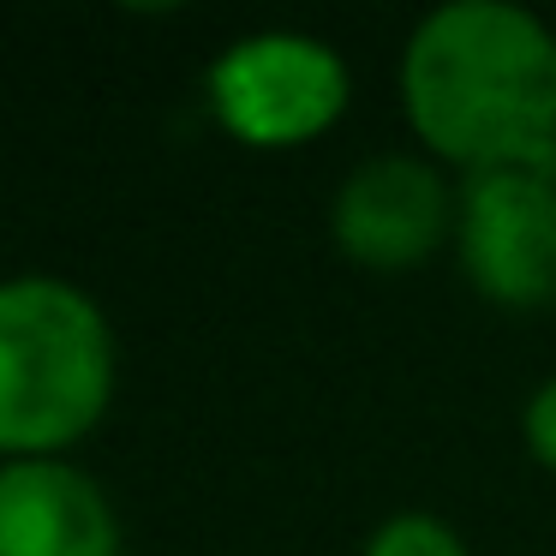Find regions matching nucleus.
<instances>
[{"label":"nucleus","instance_id":"obj_1","mask_svg":"<svg viewBox=\"0 0 556 556\" xmlns=\"http://www.w3.org/2000/svg\"><path fill=\"white\" fill-rule=\"evenodd\" d=\"M401 114L460 174L556 168V30L515 0H448L401 49Z\"/></svg>","mask_w":556,"mask_h":556},{"label":"nucleus","instance_id":"obj_2","mask_svg":"<svg viewBox=\"0 0 556 556\" xmlns=\"http://www.w3.org/2000/svg\"><path fill=\"white\" fill-rule=\"evenodd\" d=\"M109 407V312L66 276H0V460H66Z\"/></svg>","mask_w":556,"mask_h":556},{"label":"nucleus","instance_id":"obj_3","mask_svg":"<svg viewBox=\"0 0 556 556\" xmlns=\"http://www.w3.org/2000/svg\"><path fill=\"white\" fill-rule=\"evenodd\" d=\"M204 102L233 144L300 150L348 114L353 73L312 30H245L210 61Z\"/></svg>","mask_w":556,"mask_h":556},{"label":"nucleus","instance_id":"obj_4","mask_svg":"<svg viewBox=\"0 0 556 556\" xmlns=\"http://www.w3.org/2000/svg\"><path fill=\"white\" fill-rule=\"evenodd\" d=\"M455 252L479 300L503 312L556 305V168L467 174Z\"/></svg>","mask_w":556,"mask_h":556},{"label":"nucleus","instance_id":"obj_5","mask_svg":"<svg viewBox=\"0 0 556 556\" xmlns=\"http://www.w3.org/2000/svg\"><path fill=\"white\" fill-rule=\"evenodd\" d=\"M460 192L425 156H371L336 186L329 240L359 269H419L455 233Z\"/></svg>","mask_w":556,"mask_h":556},{"label":"nucleus","instance_id":"obj_6","mask_svg":"<svg viewBox=\"0 0 556 556\" xmlns=\"http://www.w3.org/2000/svg\"><path fill=\"white\" fill-rule=\"evenodd\" d=\"M0 556H121V520L73 460H0Z\"/></svg>","mask_w":556,"mask_h":556},{"label":"nucleus","instance_id":"obj_7","mask_svg":"<svg viewBox=\"0 0 556 556\" xmlns=\"http://www.w3.org/2000/svg\"><path fill=\"white\" fill-rule=\"evenodd\" d=\"M365 556H467V539L431 508H401V515L377 520Z\"/></svg>","mask_w":556,"mask_h":556},{"label":"nucleus","instance_id":"obj_8","mask_svg":"<svg viewBox=\"0 0 556 556\" xmlns=\"http://www.w3.org/2000/svg\"><path fill=\"white\" fill-rule=\"evenodd\" d=\"M520 443L544 472H556V377H544L520 407Z\"/></svg>","mask_w":556,"mask_h":556}]
</instances>
